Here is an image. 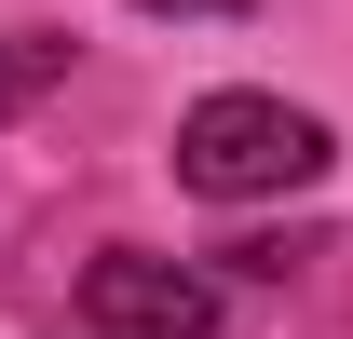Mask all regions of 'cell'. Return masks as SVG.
Instances as JSON below:
<instances>
[{
  "instance_id": "cell-1",
  "label": "cell",
  "mask_w": 353,
  "mask_h": 339,
  "mask_svg": "<svg viewBox=\"0 0 353 339\" xmlns=\"http://www.w3.org/2000/svg\"><path fill=\"white\" fill-rule=\"evenodd\" d=\"M340 136L312 123L299 95H259V82H218L176 109V190L204 204H272V190H312Z\"/></svg>"
},
{
  "instance_id": "cell-2",
  "label": "cell",
  "mask_w": 353,
  "mask_h": 339,
  "mask_svg": "<svg viewBox=\"0 0 353 339\" xmlns=\"http://www.w3.org/2000/svg\"><path fill=\"white\" fill-rule=\"evenodd\" d=\"M82 326H109V339H218V285H204L190 258L109 245V258L82 271Z\"/></svg>"
},
{
  "instance_id": "cell-3",
  "label": "cell",
  "mask_w": 353,
  "mask_h": 339,
  "mask_svg": "<svg viewBox=\"0 0 353 339\" xmlns=\"http://www.w3.org/2000/svg\"><path fill=\"white\" fill-rule=\"evenodd\" d=\"M68 68H82V41H68V28H0V123H28Z\"/></svg>"
},
{
  "instance_id": "cell-4",
  "label": "cell",
  "mask_w": 353,
  "mask_h": 339,
  "mask_svg": "<svg viewBox=\"0 0 353 339\" xmlns=\"http://www.w3.org/2000/svg\"><path fill=\"white\" fill-rule=\"evenodd\" d=\"M299 258H312L299 231H259V245H231V271H259V285H285V271H299Z\"/></svg>"
},
{
  "instance_id": "cell-5",
  "label": "cell",
  "mask_w": 353,
  "mask_h": 339,
  "mask_svg": "<svg viewBox=\"0 0 353 339\" xmlns=\"http://www.w3.org/2000/svg\"><path fill=\"white\" fill-rule=\"evenodd\" d=\"M136 14H245V0H136Z\"/></svg>"
},
{
  "instance_id": "cell-6",
  "label": "cell",
  "mask_w": 353,
  "mask_h": 339,
  "mask_svg": "<svg viewBox=\"0 0 353 339\" xmlns=\"http://www.w3.org/2000/svg\"><path fill=\"white\" fill-rule=\"evenodd\" d=\"M82 339H109V326H82Z\"/></svg>"
}]
</instances>
